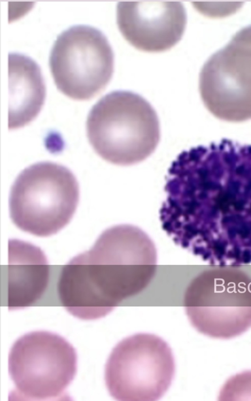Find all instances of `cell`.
<instances>
[{
	"instance_id": "7a4b0ae2",
	"label": "cell",
	"mask_w": 251,
	"mask_h": 401,
	"mask_svg": "<svg viewBox=\"0 0 251 401\" xmlns=\"http://www.w3.org/2000/svg\"><path fill=\"white\" fill-rule=\"evenodd\" d=\"M87 134L95 152L120 166L139 163L151 155L160 138L159 119L144 98L126 91L111 92L91 108Z\"/></svg>"
},
{
	"instance_id": "8992f818",
	"label": "cell",
	"mask_w": 251,
	"mask_h": 401,
	"mask_svg": "<svg viewBox=\"0 0 251 401\" xmlns=\"http://www.w3.org/2000/svg\"><path fill=\"white\" fill-rule=\"evenodd\" d=\"M49 65L60 92L74 100H88L100 93L110 80L114 54L101 31L89 25H74L57 37Z\"/></svg>"
},
{
	"instance_id": "9c48e42d",
	"label": "cell",
	"mask_w": 251,
	"mask_h": 401,
	"mask_svg": "<svg viewBox=\"0 0 251 401\" xmlns=\"http://www.w3.org/2000/svg\"><path fill=\"white\" fill-rule=\"evenodd\" d=\"M117 22L125 39L138 50L161 52L182 38L186 24L185 7L179 1H120Z\"/></svg>"
},
{
	"instance_id": "8fae6325",
	"label": "cell",
	"mask_w": 251,
	"mask_h": 401,
	"mask_svg": "<svg viewBox=\"0 0 251 401\" xmlns=\"http://www.w3.org/2000/svg\"><path fill=\"white\" fill-rule=\"evenodd\" d=\"M9 123L13 129L29 124L44 104L46 87L40 68L25 55H8Z\"/></svg>"
},
{
	"instance_id": "30bf717a",
	"label": "cell",
	"mask_w": 251,
	"mask_h": 401,
	"mask_svg": "<svg viewBox=\"0 0 251 401\" xmlns=\"http://www.w3.org/2000/svg\"><path fill=\"white\" fill-rule=\"evenodd\" d=\"M49 270L47 258L39 247L9 240L5 285L8 309L28 307L41 299L48 287Z\"/></svg>"
},
{
	"instance_id": "52a82bcc",
	"label": "cell",
	"mask_w": 251,
	"mask_h": 401,
	"mask_svg": "<svg viewBox=\"0 0 251 401\" xmlns=\"http://www.w3.org/2000/svg\"><path fill=\"white\" fill-rule=\"evenodd\" d=\"M199 90L204 105L216 117L232 122L251 119V25L206 61Z\"/></svg>"
},
{
	"instance_id": "277c9868",
	"label": "cell",
	"mask_w": 251,
	"mask_h": 401,
	"mask_svg": "<svg viewBox=\"0 0 251 401\" xmlns=\"http://www.w3.org/2000/svg\"><path fill=\"white\" fill-rule=\"evenodd\" d=\"M175 363L171 349L159 336L138 333L112 350L104 379L110 395L118 401H156L173 379Z\"/></svg>"
},
{
	"instance_id": "7c38bea8",
	"label": "cell",
	"mask_w": 251,
	"mask_h": 401,
	"mask_svg": "<svg viewBox=\"0 0 251 401\" xmlns=\"http://www.w3.org/2000/svg\"><path fill=\"white\" fill-rule=\"evenodd\" d=\"M220 400H251V371L230 377L220 392Z\"/></svg>"
},
{
	"instance_id": "ba28073f",
	"label": "cell",
	"mask_w": 251,
	"mask_h": 401,
	"mask_svg": "<svg viewBox=\"0 0 251 401\" xmlns=\"http://www.w3.org/2000/svg\"><path fill=\"white\" fill-rule=\"evenodd\" d=\"M186 315L192 326L209 337L227 339L251 327V292L210 287L197 278L184 297Z\"/></svg>"
},
{
	"instance_id": "3957f363",
	"label": "cell",
	"mask_w": 251,
	"mask_h": 401,
	"mask_svg": "<svg viewBox=\"0 0 251 401\" xmlns=\"http://www.w3.org/2000/svg\"><path fill=\"white\" fill-rule=\"evenodd\" d=\"M79 197L77 181L68 169L50 162L34 164L24 170L11 186L10 217L25 232L49 236L70 222Z\"/></svg>"
},
{
	"instance_id": "6da1fadb",
	"label": "cell",
	"mask_w": 251,
	"mask_h": 401,
	"mask_svg": "<svg viewBox=\"0 0 251 401\" xmlns=\"http://www.w3.org/2000/svg\"><path fill=\"white\" fill-rule=\"evenodd\" d=\"M156 264L154 244L142 230L129 225L111 227L89 250L63 266L57 284L58 298L75 317H103L146 288Z\"/></svg>"
},
{
	"instance_id": "5b68a950",
	"label": "cell",
	"mask_w": 251,
	"mask_h": 401,
	"mask_svg": "<svg viewBox=\"0 0 251 401\" xmlns=\"http://www.w3.org/2000/svg\"><path fill=\"white\" fill-rule=\"evenodd\" d=\"M76 369L75 348L62 336L49 331L23 335L9 352V374L15 393L24 400L55 399L73 380Z\"/></svg>"
}]
</instances>
